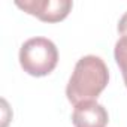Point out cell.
<instances>
[{"mask_svg":"<svg viewBox=\"0 0 127 127\" xmlns=\"http://www.w3.org/2000/svg\"><path fill=\"white\" fill-rule=\"evenodd\" d=\"M15 5L43 23L63 21L73 6L70 0H17Z\"/></svg>","mask_w":127,"mask_h":127,"instance_id":"3957f363","label":"cell"},{"mask_svg":"<svg viewBox=\"0 0 127 127\" xmlns=\"http://www.w3.org/2000/svg\"><path fill=\"white\" fill-rule=\"evenodd\" d=\"M118 33L121 36H127V12L118 21Z\"/></svg>","mask_w":127,"mask_h":127,"instance_id":"8992f818","label":"cell"},{"mask_svg":"<svg viewBox=\"0 0 127 127\" xmlns=\"http://www.w3.org/2000/svg\"><path fill=\"white\" fill-rule=\"evenodd\" d=\"M114 57H115V61L123 73V79L127 78V36H121L117 40L115 49H114Z\"/></svg>","mask_w":127,"mask_h":127,"instance_id":"5b68a950","label":"cell"},{"mask_svg":"<svg viewBox=\"0 0 127 127\" xmlns=\"http://www.w3.org/2000/svg\"><path fill=\"white\" fill-rule=\"evenodd\" d=\"M58 63V49L46 37H32L21 45L20 64L32 76L49 75Z\"/></svg>","mask_w":127,"mask_h":127,"instance_id":"7a4b0ae2","label":"cell"},{"mask_svg":"<svg viewBox=\"0 0 127 127\" xmlns=\"http://www.w3.org/2000/svg\"><path fill=\"white\" fill-rule=\"evenodd\" d=\"M108 121V111L96 100L76 105L72 114V123L75 127H106Z\"/></svg>","mask_w":127,"mask_h":127,"instance_id":"277c9868","label":"cell"},{"mask_svg":"<svg viewBox=\"0 0 127 127\" xmlns=\"http://www.w3.org/2000/svg\"><path fill=\"white\" fill-rule=\"evenodd\" d=\"M109 82V70L97 55H85L78 60L66 87L67 100L72 105L96 100Z\"/></svg>","mask_w":127,"mask_h":127,"instance_id":"6da1fadb","label":"cell"}]
</instances>
